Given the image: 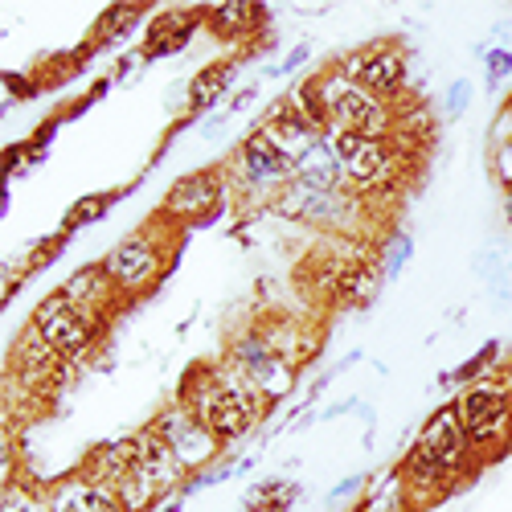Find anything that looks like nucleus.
Wrapping results in <instances>:
<instances>
[{
    "mask_svg": "<svg viewBox=\"0 0 512 512\" xmlns=\"http://www.w3.org/2000/svg\"><path fill=\"white\" fill-rule=\"evenodd\" d=\"M332 66L345 78H353L357 87H365L369 95H377L381 103H390V107L410 99V50L398 37L365 41V46L332 58Z\"/></svg>",
    "mask_w": 512,
    "mask_h": 512,
    "instance_id": "nucleus-7",
    "label": "nucleus"
},
{
    "mask_svg": "<svg viewBox=\"0 0 512 512\" xmlns=\"http://www.w3.org/2000/svg\"><path fill=\"white\" fill-rule=\"evenodd\" d=\"M156 512H185V496H173V500H164Z\"/></svg>",
    "mask_w": 512,
    "mask_h": 512,
    "instance_id": "nucleus-46",
    "label": "nucleus"
},
{
    "mask_svg": "<svg viewBox=\"0 0 512 512\" xmlns=\"http://www.w3.org/2000/svg\"><path fill=\"white\" fill-rule=\"evenodd\" d=\"M463 431H467V443H472L480 467L500 459L504 451H512V398L508 390L500 386V377H480L472 386L455 390L451 398Z\"/></svg>",
    "mask_w": 512,
    "mask_h": 512,
    "instance_id": "nucleus-4",
    "label": "nucleus"
},
{
    "mask_svg": "<svg viewBox=\"0 0 512 512\" xmlns=\"http://www.w3.org/2000/svg\"><path fill=\"white\" fill-rule=\"evenodd\" d=\"M148 426L152 431L168 443V451L177 455V463L185 467V472L193 476V472H205V467H213V463H222L230 451L218 443V435L209 431V426L185 406V402H164L152 418H148Z\"/></svg>",
    "mask_w": 512,
    "mask_h": 512,
    "instance_id": "nucleus-11",
    "label": "nucleus"
},
{
    "mask_svg": "<svg viewBox=\"0 0 512 512\" xmlns=\"http://www.w3.org/2000/svg\"><path fill=\"white\" fill-rule=\"evenodd\" d=\"M136 435V467L140 472L160 488V496L168 500V496H181V488H185V480H189V472L177 463V455L168 451V443L152 431V426L144 422L140 431H132Z\"/></svg>",
    "mask_w": 512,
    "mask_h": 512,
    "instance_id": "nucleus-20",
    "label": "nucleus"
},
{
    "mask_svg": "<svg viewBox=\"0 0 512 512\" xmlns=\"http://www.w3.org/2000/svg\"><path fill=\"white\" fill-rule=\"evenodd\" d=\"M398 476H402V484H406V492L414 496L418 508L435 504V500H443V496H451L459 488V480L447 472L435 455H426L418 443H410L406 455L398 459Z\"/></svg>",
    "mask_w": 512,
    "mask_h": 512,
    "instance_id": "nucleus-18",
    "label": "nucleus"
},
{
    "mask_svg": "<svg viewBox=\"0 0 512 512\" xmlns=\"http://www.w3.org/2000/svg\"><path fill=\"white\" fill-rule=\"evenodd\" d=\"M369 472H353V476H345V480H340V484H332L328 488V496H324V504L328 508H353L361 496H365V488H369Z\"/></svg>",
    "mask_w": 512,
    "mask_h": 512,
    "instance_id": "nucleus-35",
    "label": "nucleus"
},
{
    "mask_svg": "<svg viewBox=\"0 0 512 512\" xmlns=\"http://www.w3.org/2000/svg\"><path fill=\"white\" fill-rule=\"evenodd\" d=\"M300 500H304V484H295L287 476H267V480L246 488L242 508L246 512H291Z\"/></svg>",
    "mask_w": 512,
    "mask_h": 512,
    "instance_id": "nucleus-27",
    "label": "nucleus"
},
{
    "mask_svg": "<svg viewBox=\"0 0 512 512\" xmlns=\"http://www.w3.org/2000/svg\"><path fill=\"white\" fill-rule=\"evenodd\" d=\"M254 99H259V82H246V87H238V91L230 95L226 111H230V115H242V111H250V107H254Z\"/></svg>",
    "mask_w": 512,
    "mask_h": 512,
    "instance_id": "nucleus-42",
    "label": "nucleus"
},
{
    "mask_svg": "<svg viewBox=\"0 0 512 512\" xmlns=\"http://www.w3.org/2000/svg\"><path fill=\"white\" fill-rule=\"evenodd\" d=\"M144 66H148L144 50H127V54H119V58H115V70H111L115 87H119V82H127V78H136V70H144Z\"/></svg>",
    "mask_w": 512,
    "mask_h": 512,
    "instance_id": "nucleus-39",
    "label": "nucleus"
},
{
    "mask_svg": "<svg viewBox=\"0 0 512 512\" xmlns=\"http://www.w3.org/2000/svg\"><path fill=\"white\" fill-rule=\"evenodd\" d=\"M410 259H414V234L410 230L390 226L386 234L377 238V263H381V275H386V283L398 279L410 267Z\"/></svg>",
    "mask_w": 512,
    "mask_h": 512,
    "instance_id": "nucleus-30",
    "label": "nucleus"
},
{
    "mask_svg": "<svg viewBox=\"0 0 512 512\" xmlns=\"http://www.w3.org/2000/svg\"><path fill=\"white\" fill-rule=\"evenodd\" d=\"M488 46H496V50H512V17H500V21L488 29Z\"/></svg>",
    "mask_w": 512,
    "mask_h": 512,
    "instance_id": "nucleus-44",
    "label": "nucleus"
},
{
    "mask_svg": "<svg viewBox=\"0 0 512 512\" xmlns=\"http://www.w3.org/2000/svg\"><path fill=\"white\" fill-rule=\"evenodd\" d=\"M66 119H62V111L58 115H50L46 123H37L33 127V136H29V144L37 148V152H50V144H54V136H58V127H62Z\"/></svg>",
    "mask_w": 512,
    "mask_h": 512,
    "instance_id": "nucleus-40",
    "label": "nucleus"
},
{
    "mask_svg": "<svg viewBox=\"0 0 512 512\" xmlns=\"http://www.w3.org/2000/svg\"><path fill=\"white\" fill-rule=\"evenodd\" d=\"M144 17H148V5H107V9L95 17V25H91L87 46H91L95 54H107V50L123 46V41L140 29Z\"/></svg>",
    "mask_w": 512,
    "mask_h": 512,
    "instance_id": "nucleus-24",
    "label": "nucleus"
},
{
    "mask_svg": "<svg viewBox=\"0 0 512 512\" xmlns=\"http://www.w3.org/2000/svg\"><path fill=\"white\" fill-rule=\"evenodd\" d=\"M238 512H246V508H238Z\"/></svg>",
    "mask_w": 512,
    "mask_h": 512,
    "instance_id": "nucleus-48",
    "label": "nucleus"
},
{
    "mask_svg": "<svg viewBox=\"0 0 512 512\" xmlns=\"http://www.w3.org/2000/svg\"><path fill=\"white\" fill-rule=\"evenodd\" d=\"M496 369H500V340H488V345H480L463 365H455L451 373H443V377H439V386H447V390H463V386H472V381H480V377H492Z\"/></svg>",
    "mask_w": 512,
    "mask_h": 512,
    "instance_id": "nucleus-28",
    "label": "nucleus"
},
{
    "mask_svg": "<svg viewBox=\"0 0 512 512\" xmlns=\"http://www.w3.org/2000/svg\"><path fill=\"white\" fill-rule=\"evenodd\" d=\"M0 82H5V107H0V115H9L17 103H25V99H37V95H41V78H37V74L5 70V74H0Z\"/></svg>",
    "mask_w": 512,
    "mask_h": 512,
    "instance_id": "nucleus-33",
    "label": "nucleus"
},
{
    "mask_svg": "<svg viewBox=\"0 0 512 512\" xmlns=\"http://www.w3.org/2000/svg\"><path fill=\"white\" fill-rule=\"evenodd\" d=\"M254 127H263V132H267V140L295 164V160H300L324 132H316V127L300 115V107H295L287 95H279V99H271L267 103V111L259 115V123H254Z\"/></svg>",
    "mask_w": 512,
    "mask_h": 512,
    "instance_id": "nucleus-16",
    "label": "nucleus"
},
{
    "mask_svg": "<svg viewBox=\"0 0 512 512\" xmlns=\"http://www.w3.org/2000/svg\"><path fill=\"white\" fill-rule=\"evenodd\" d=\"M349 512H422V508H418L414 496L406 492L398 467H390V472H381L377 480H369L365 496H361Z\"/></svg>",
    "mask_w": 512,
    "mask_h": 512,
    "instance_id": "nucleus-26",
    "label": "nucleus"
},
{
    "mask_svg": "<svg viewBox=\"0 0 512 512\" xmlns=\"http://www.w3.org/2000/svg\"><path fill=\"white\" fill-rule=\"evenodd\" d=\"M504 107H512V95H508V99H504Z\"/></svg>",
    "mask_w": 512,
    "mask_h": 512,
    "instance_id": "nucleus-47",
    "label": "nucleus"
},
{
    "mask_svg": "<svg viewBox=\"0 0 512 512\" xmlns=\"http://www.w3.org/2000/svg\"><path fill=\"white\" fill-rule=\"evenodd\" d=\"M103 271L115 283V291L123 295V304L132 308L136 300L152 295L177 267V250H173V226H164L160 218H152L148 226L123 234L107 254H103Z\"/></svg>",
    "mask_w": 512,
    "mask_h": 512,
    "instance_id": "nucleus-2",
    "label": "nucleus"
},
{
    "mask_svg": "<svg viewBox=\"0 0 512 512\" xmlns=\"http://www.w3.org/2000/svg\"><path fill=\"white\" fill-rule=\"evenodd\" d=\"M177 402H185L226 451L242 447L259 426L275 414V406L250 386V381L222 357V361H197L185 369Z\"/></svg>",
    "mask_w": 512,
    "mask_h": 512,
    "instance_id": "nucleus-1",
    "label": "nucleus"
},
{
    "mask_svg": "<svg viewBox=\"0 0 512 512\" xmlns=\"http://www.w3.org/2000/svg\"><path fill=\"white\" fill-rule=\"evenodd\" d=\"M58 291L66 295L74 308H82L87 316H95V320H103V324H115V316L127 308L123 295L115 291V283L107 279L103 263H82L78 271H70V275L62 279Z\"/></svg>",
    "mask_w": 512,
    "mask_h": 512,
    "instance_id": "nucleus-13",
    "label": "nucleus"
},
{
    "mask_svg": "<svg viewBox=\"0 0 512 512\" xmlns=\"http://www.w3.org/2000/svg\"><path fill=\"white\" fill-rule=\"evenodd\" d=\"M480 62H484V87H488V95H500L512 82V50L488 46V54Z\"/></svg>",
    "mask_w": 512,
    "mask_h": 512,
    "instance_id": "nucleus-34",
    "label": "nucleus"
},
{
    "mask_svg": "<svg viewBox=\"0 0 512 512\" xmlns=\"http://www.w3.org/2000/svg\"><path fill=\"white\" fill-rule=\"evenodd\" d=\"M50 504H54V512H127L123 500H119V492L111 484L87 480L78 467H74L66 480H58L50 488Z\"/></svg>",
    "mask_w": 512,
    "mask_h": 512,
    "instance_id": "nucleus-22",
    "label": "nucleus"
},
{
    "mask_svg": "<svg viewBox=\"0 0 512 512\" xmlns=\"http://www.w3.org/2000/svg\"><path fill=\"white\" fill-rule=\"evenodd\" d=\"M492 177L500 189H512V132L492 140Z\"/></svg>",
    "mask_w": 512,
    "mask_h": 512,
    "instance_id": "nucleus-38",
    "label": "nucleus"
},
{
    "mask_svg": "<svg viewBox=\"0 0 512 512\" xmlns=\"http://www.w3.org/2000/svg\"><path fill=\"white\" fill-rule=\"evenodd\" d=\"M472 99H476V82H472V78H455V82H447V91H443V119H459V115H467Z\"/></svg>",
    "mask_w": 512,
    "mask_h": 512,
    "instance_id": "nucleus-36",
    "label": "nucleus"
},
{
    "mask_svg": "<svg viewBox=\"0 0 512 512\" xmlns=\"http://www.w3.org/2000/svg\"><path fill=\"white\" fill-rule=\"evenodd\" d=\"M267 21H271V9L250 5V0H226V5L205 9V29L213 33V41H222V46H242V54L254 46V41L267 37Z\"/></svg>",
    "mask_w": 512,
    "mask_h": 512,
    "instance_id": "nucleus-14",
    "label": "nucleus"
},
{
    "mask_svg": "<svg viewBox=\"0 0 512 512\" xmlns=\"http://www.w3.org/2000/svg\"><path fill=\"white\" fill-rule=\"evenodd\" d=\"M308 62H312V46H308V41H300V46H291L283 54V62L263 66V78H291V74H300Z\"/></svg>",
    "mask_w": 512,
    "mask_h": 512,
    "instance_id": "nucleus-37",
    "label": "nucleus"
},
{
    "mask_svg": "<svg viewBox=\"0 0 512 512\" xmlns=\"http://www.w3.org/2000/svg\"><path fill=\"white\" fill-rule=\"evenodd\" d=\"M414 443H418L426 455H435L459 484L480 467V459H476L472 443H467V431H463V422H459V414H455L451 402H443V406H435L431 414H426V422L418 426Z\"/></svg>",
    "mask_w": 512,
    "mask_h": 512,
    "instance_id": "nucleus-12",
    "label": "nucleus"
},
{
    "mask_svg": "<svg viewBox=\"0 0 512 512\" xmlns=\"http://www.w3.org/2000/svg\"><path fill=\"white\" fill-rule=\"evenodd\" d=\"M29 324H33L37 336L46 340V345H50L62 361H70V365H82V361H87V357L103 345V336H107V328H111V324L87 316L82 308H74L62 291L41 295V304L33 308Z\"/></svg>",
    "mask_w": 512,
    "mask_h": 512,
    "instance_id": "nucleus-9",
    "label": "nucleus"
},
{
    "mask_svg": "<svg viewBox=\"0 0 512 512\" xmlns=\"http://www.w3.org/2000/svg\"><path fill=\"white\" fill-rule=\"evenodd\" d=\"M242 74V58H222L209 62L189 78V119H209L213 111H222L234 95V82Z\"/></svg>",
    "mask_w": 512,
    "mask_h": 512,
    "instance_id": "nucleus-19",
    "label": "nucleus"
},
{
    "mask_svg": "<svg viewBox=\"0 0 512 512\" xmlns=\"http://www.w3.org/2000/svg\"><path fill=\"white\" fill-rule=\"evenodd\" d=\"M295 181L308 185V189H349L345 185V168H340V160H336V148H332L328 132L300 160H295Z\"/></svg>",
    "mask_w": 512,
    "mask_h": 512,
    "instance_id": "nucleus-25",
    "label": "nucleus"
},
{
    "mask_svg": "<svg viewBox=\"0 0 512 512\" xmlns=\"http://www.w3.org/2000/svg\"><path fill=\"white\" fill-rule=\"evenodd\" d=\"M226 361H230L275 410H279L295 390H300V377H304V369H295L291 361H283V357L267 345V336L259 332V324L242 328V332L230 340V345H226Z\"/></svg>",
    "mask_w": 512,
    "mask_h": 512,
    "instance_id": "nucleus-10",
    "label": "nucleus"
},
{
    "mask_svg": "<svg viewBox=\"0 0 512 512\" xmlns=\"http://www.w3.org/2000/svg\"><path fill=\"white\" fill-rule=\"evenodd\" d=\"M287 99L300 107V115L316 127V132H328V107H324V91H320V74H304V78L287 91Z\"/></svg>",
    "mask_w": 512,
    "mask_h": 512,
    "instance_id": "nucleus-32",
    "label": "nucleus"
},
{
    "mask_svg": "<svg viewBox=\"0 0 512 512\" xmlns=\"http://www.w3.org/2000/svg\"><path fill=\"white\" fill-rule=\"evenodd\" d=\"M381 287H386V275H381L377 250L361 254V259H345L332 287V304L336 308H373Z\"/></svg>",
    "mask_w": 512,
    "mask_h": 512,
    "instance_id": "nucleus-21",
    "label": "nucleus"
},
{
    "mask_svg": "<svg viewBox=\"0 0 512 512\" xmlns=\"http://www.w3.org/2000/svg\"><path fill=\"white\" fill-rule=\"evenodd\" d=\"M472 271L484 287H496L504 279H512V242L504 238H488L480 250H476V259H472Z\"/></svg>",
    "mask_w": 512,
    "mask_h": 512,
    "instance_id": "nucleus-31",
    "label": "nucleus"
},
{
    "mask_svg": "<svg viewBox=\"0 0 512 512\" xmlns=\"http://www.w3.org/2000/svg\"><path fill=\"white\" fill-rule=\"evenodd\" d=\"M205 29V9H164L148 21L144 29V41L140 50L148 62H160V58H177L193 46V37Z\"/></svg>",
    "mask_w": 512,
    "mask_h": 512,
    "instance_id": "nucleus-15",
    "label": "nucleus"
},
{
    "mask_svg": "<svg viewBox=\"0 0 512 512\" xmlns=\"http://www.w3.org/2000/svg\"><path fill=\"white\" fill-rule=\"evenodd\" d=\"M226 177L230 197H238L242 205H259L267 213V205L295 181V164L267 140L263 127H250L226 164Z\"/></svg>",
    "mask_w": 512,
    "mask_h": 512,
    "instance_id": "nucleus-5",
    "label": "nucleus"
},
{
    "mask_svg": "<svg viewBox=\"0 0 512 512\" xmlns=\"http://www.w3.org/2000/svg\"><path fill=\"white\" fill-rule=\"evenodd\" d=\"M127 189H111V193H87V197H78L70 209H66V218H62V230L66 234H78V230H87V226H99L107 213L115 209V201L123 197Z\"/></svg>",
    "mask_w": 512,
    "mask_h": 512,
    "instance_id": "nucleus-29",
    "label": "nucleus"
},
{
    "mask_svg": "<svg viewBox=\"0 0 512 512\" xmlns=\"http://www.w3.org/2000/svg\"><path fill=\"white\" fill-rule=\"evenodd\" d=\"M267 213L291 222V226H308L324 238H369L373 226V209L365 197H357L353 189H308L300 181H291L271 205Z\"/></svg>",
    "mask_w": 512,
    "mask_h": 512,
    "instance_id": "nucleus-3",
    "label": "nucleus"
},
{
    "mask_svg": "<svg viewBox=\"0 0 512 512\" xmlns=\"http://www.w3.org/2000/svg\"><path fill=\"white\" fill-rule=\"evenodd\" d=\"M230 119H234V115H230L226 107H222V111H213L209 119H201V140H218L226 127H230Z\"/></svg>",
    "mask_w": 512,
    "mask_h": 512,
    "instance_id": "nucleus-43",
    "label": "nucleus"
},
{
    "mask_svg": "<svg viewBox=\"0 0 512 512\" xmlns=\"http://www.w3.org/2000/svg\"><path fill=\"white\" fill-rule=\"evenodd\" d=\"M230 209V177L226 168H193L168 185L156 218L173 230H201L213 226Z\"/></svg>",
    "mask_w": 512,
    "mask_h": 512,
    "instance_id": "nucleus-8",
    "label": "nucleus"
},
{
    "mask_svg": "<svg viewBox=\"0 0 512 512\" xmlns=\"http://www.w3.org/2000/svg\"><path fill=\"white\" fill-rule=\"evenodd\" d=\"M316 74H320V91H324V107H328V132H357V136H377V140L394 136L398 111L390 103H381L377 95L357 87V82L345 78L332 62Z\"/></svg>",
    "mask_w": 512,
    "mask_h": 512,
    "instance_id": "nucleus-6",
    "label": "nucleus"
},
{
    "mask_svg": "<svg viewBox=\"0 0 512 512\" xmlns=\"http://www.w3.org/2000/svg\"><path fill=\"white\" fill-rule=\"evenodd\" d=\"M164 107L173 111V115H189V78H181V82H173V87H168V95H164Z\"/></svg>",
    "mask_w": 512,
    "mask_h": 512,
    "instance_id": "nucleus-41",
    "label": "nucleus"
},
{
    "mask_svg": "<svg viewBox=\"0 0 512 512\" xmlns=\"http://www.w3.org/2000/svg\"><path fill=\"white\" fill-rule=\"evenodd\" d=\"M259 332L267 336V345H271L283 361H291L295 369H308V365L316 361L320 345H324L320 328L304 324L300 316H291V312H267V316L259 320Z\"/></svg>",
    "mask_w": 512,
    "mask_h": 512,
    "instance_id": "nucleus-17",
    "label": "nucleus"
},
{
    "mask_svg": "<svg viewBox=\"0 0 512 512\" xmlns=\"http://www.w3.org/2000/svg\"><path fill=\"white\" fill-rule=\"evenodd\" d=\"M136 467V435H119V439H107V443H95L87 455H82L78 472L95 480V484H111L119 488Z\"/></svg>",
    "mask_w": 512,
    "mask_h": 512,
    "instance_id": "nucleus-23",
    "label": "nucleus"
},
{
    "mask_svg": "<svg viewBox=\"0 0 512 512\" xmlns=\"http://www.w3.org/2000/svg\"><path fill=\"white\" fill-rule=\"evenodd\" d=\"M500 218H504V226L512 230V189H500Z\"/></svg>",
    "mask_w": 512,
    "mask_h": 512,
    "instance_id": "nucleus-45",
    "label": "nucleus"
}]
</instances>
